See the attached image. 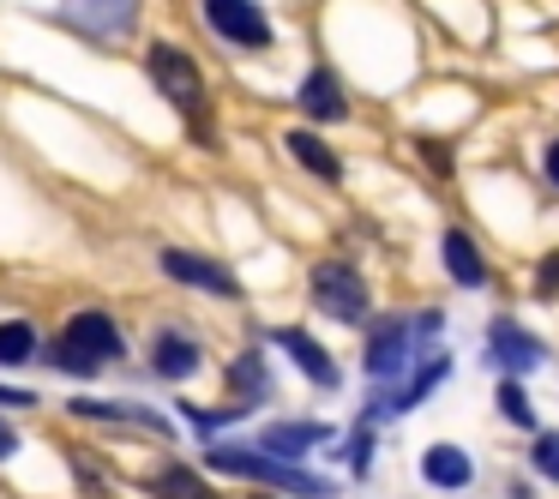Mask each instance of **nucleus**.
<instances>
[{
    "instance_id": "b1692460",
    "label": "nucleus",
    "mask_w": 559,
    "mask_h": 499,
    "mask_svg": "<svg viewBox=\"0 0 559 499\" xmlns=\"http://www.w3.org/2000/svg\"><path fill=\"white\" fill-rule=\"evenodd\" d=\"M535 289H542V295H559V253H547L542 265H535Z\"/></svg>"
},
{
    "instance_id": "4be33fe9",
    "label": "nucleus",
    "mask_w": 559,
    "mask_h": 499,
    "mask_svg": "<svg viewBox=\"0 0 559 499\" xmlns=\"http://www.w3.org/2000/svg\"><path fill=\"white\" fill-rule=\"evenodd\" d=\"M530 470L542 475V482L559 487V433H535V451H530Z\"/></svg>"
},
{
    "instance_id": "ddd939ff",
    "label": "nucleus",
    "mask_w": 559,
    "mask_h": 499,
    "mask_svg": "<svg viewBox=\"0 0 559 499\" xmlns=\"http://www.w3.org/2000/svg\"><path fill=\"white\" fill-rule=\"evenodd\" d=\"M283 151H289V157L301 163L307 175H319V181H343V157H337V151H331L319 133H307V127L283 133Z\"/></svg>"
},
{
    "instance_id": "f03ea898",
    "label": "nucleus",
    "mask_w": 559,
    "mask_h": 499,
    "mask_svg": "<svg viewBox=\"0 0 559 499\" xmlns=\"http://www.w3.org/2000/svg\"><path fill=\"white\" fill-rule=\"evenodd\" d=\"M121 355H127V337H121V325H115L103 307L73 313V319L61 325V337L49 343V361L61 367V373H73V379H91L97 367L121 361Z\"/></svg>"
},
{
    "instance_id": "393cba45",
    "label": "nucleus",
    "mask_w": 559,
    "mask_h": 499,
    "mask_svg": "<svg viewBox=\"0 0 559 499\" xmlns=\"http://www.w3.org/2000/svg\"><path fill=\"white\" fill-rule=\"evenodd\" d=\"M421 157H427V169L451 175V145H439V139H421Z\"/></svg>"
},
{
    "instance_id": "6e6552de",
    "label": "nucleus",
    "mask_w": 559,
    "mask_h": 499,
    "mask_svg": "<svg viewBox=\"0 0 559 499\" xmlns=\"http://www.w3.org/2000/svg\"><path fill=\"white\" fill-rule=\"evenodd\" d=\"M163 271H169L181 289H205V295H217V301H235V295H241V283H235L217 259L187 253V247H163Z\"/></svg>"
},
{
    "instance_id": "a211bd4d",
    "label": "nucleus",
    "mask_w": 559,
    "mask_h": 499,
    "mask_svg": "<svg viewBox=\"0 0 559 499\" xmlns=\"http://www.w3.org/2000/svg\"><path fill=\"white\" fill-rule=\"evenodd\" d=\"M229 391H235V403H241V415L253 409V403H265V391H271L265 361H259V355H235L229 361Z\"/></svg>"
},
{
    "instance_id": "4468645a",
    "label": "nucleus",
    "mask_w": 559,
    "mask_h": 499,
    "mask_svg": "<svg viewBox=\"0 0 559 499\" xmlns=\"http://www.w3.org/2000/svg\"><path fill=\"white\" fill-rule=\"evenodd\" d=\"M439 259H445V271L463 283V289H481V283H487V259H481V247L469 241V229H445Z\"/></svg>"
},
{
    "instance_id": "0eeeda50",
    "label": "nucleus",
    "mask_w": 559,
    "mask_h": 499,
    "mask_svg": "<svg viewBox=\"0 0 559 499\" xmlns=\"http://www.w3.org/2000/svg\"><path fill=\"white\" fill-rule=\"evenodd\" d=\"M487 361H493L506 379H523V373H535V367L547 361V349H542V337H530L523 325L493 319V325H487Z\"/></svg>"
},
{
    "instance_id": "dca6fc26",
    "label": "nucleus",
    "mask_w": 559,
    "mask_h": 499,
    "mask_svg": "<svg viewBox=\"0 0 559 499\" xmlns=\"http://www.w3.org/2000/svg\"><path fill=\"white\" fill-rule=\"evenodd\" d=\"M445 379H451V361H445V355H433V361H421V367H415V379H409V385H403V391H391L385 403H373V409H385V415L415 409V403H421L427 391H439Z\"/></svg>"
},
{
    "instance_id": "2eb2a0df",
    "label": "nucleus",
    "mask_w": 559,
    "mask_h": 499,
    "mask_svg": "<svg viewBox=\"0 0 559 499\" xmlns=\"http://www.w3.org/2000/svg\"><path fill=\"white\" fill-rule=\"evenodd\" d=\"M145 487H151V499H217V487H211L193 463H169V470H157Z\"/></svg>"
},
{
    "instance_id": "20e7f679",
    "label": "nucleus",
    "mask_w": 559,
    "mask_h": 499,
    "mask_svg": "<svg viewBox=\"0 0 559 499\" xmlns=\"http://www.w3.org/2000/svg\"><path fill=\"white\" fill-rule=\"evenodd\" d=\"M313 301L325 307L331 319H343V325H361L367 319V277L355 265H343V259H319L313 265Z\"/></svg>"
},
{
    "instance_id": "aec40b11",
    "label": "nucleus",
    "mask_w": 559,
    "mask_h": 499,
    "mask_svg": "<svg viewBox=\"0 0 559 499\" xmlns=\"http://www.w3.org/2000/svg\"><path fill=\"white\" fill-rule=\"evenodd\" d=\"M31 355H37V325L31 319H7L0 325V367H19Z\"/></svg>"
},
{
    "instance_id": "bb28decb",
    "label": "nucleus",
    "mask_w": 559,
    "mask_h": 499,
    "mask_svg": "<svg viewBox=\"0 0 559 499\" xmlns=\"http://www.w3.org/2000/svg\"><path fill=\"white\" fill-rule=\"evenodd\" d=\"M542 169H547V181H554V187H559V139H554V145H547V151H542Z\"/></svg>"
},
{
    "instance_id": "f257e3e1",
    "label": "nucleus",
    "mask_w": 559,
    "mask_h": 499,
    "mask_svg": "<svg viewBox=\"0 0 559 499\" xmlns=\"http://www.w3.org/2000/svg\"><path fill=\"white\" fill-rule=\"evenodd\" d=\"M145 67H151V79H157V91L181 109V121H187V133L199 139L205 151H217V133H211V97H205V73H199V61L193 55H181L175 43H151L145 49Z\"/></svg>"
},
{
    "instance_id": "9b49d317",
    "label": "nucleus",
    "mask_w": 559,
    "mask_h": 499,
    "mask_svg": "<svg viewBox=\"0 0 559 499\" xmlns=\"http://www.w3.org/2000/svg\"><path fill=\"white\" fill-rule=\"evenodd\" d=\"M421 482L439 487V494H463L475 482V463L463 445H427L421 451Z\"/></svg>"
},
{
    "instance_id": "7ed1b4c3",
    "label": "nucleus",
    "mask_w": 559,
    "mask_h": 499,
    "mask_svg": "<svg viewBox=\"0 0 559 499\" xmlns=\"http://www.w3.org/2000/svg\"><path fill=\"white\" fill-rule=\"evenodd\" d=\"M211 463H217V470H229V475H241V482H265V487H277V494H295V499H331V482L307 475L301 463H277V458H265V451L217 445V451H211Z\"/></svg>"
},
{
    "instance_id": "f3484780",
    "label": "nucleus",
    "mask_w": 559,
    "mask_h": 499,
    "mask_svg": "<svg viewBox=\"0 0 559 499\" xmlns=\"http://www.w3.org/2000/svg\"><path fill=\"white\" fill-rule=\"evenodd\" d=\"M73 415H97V421H127V427H151V433H163V439L175 433V427L163 421L157 409H139V403H91V397H79V403H73Z\"/></svg>"
},
{
    "instance_id": "423d86ee",
    "label": "nucleus",
    "mask_w": 559,
    "mask_h": 499,
    "mask_svg": "<svg viewBox=\"0 0 559 499\" xmlns=\"http://www.w3.org/2000/svg\"><path fill=\"white\" fill-rule=\"evenodd\" d=\"M409 349H415V319H385V325L367 331V373L379 385H397V373L409 367Z\"/></svg>"
},
{
    "instance_id": "6ab92c4d",
    "label": "nucleus",
    "mask_w": 559,
    "mask_h": 499,
    "mask_svg": "<svg viewBox=\"0 0 559 499\" xmlns=\"http://www.w3.org/2000/svg\"><path fill=\"white\" fill-rule=\"evenodd\" d=\"M319 439H331V427H319V421H295V427H271V433H265V458H301V451L307 445H319Z\"/></svg>"
},
{
    "instance_id": "39448f33",
    "label": "nucleus",
    "mask_w": 559,
    "mask_h": 499,
    "mask_svg": "<svg viewBox=\"0 0 559 499\" xmlns=\"http://www.w3.org/2000/svg\"><path fill=\"white\" fill-rule=\"evenodd\" d=\"M205 19H211V31H217L229 49H247V55H265L271 43V19L259 13L253 0H205Z\"/></svg>"
},
{
    "instance_id": "412c9836",
    "label": "nucleus",
    "mask_w": 559,
    "mask_h": 499,
    "mask_svg": "<svg viewBox=\"0 0 559 499\" xmlns=\"http://www.w3.org/2000/svg\"><path fill=\"white\" fill-rule=\"evenodd\" d=\"M493 403H499V415H506L511 427H523V433L535 427V403H530V391H523V379H506Z\"/></svg>"
},
{
    "instance_id": "5701e85b",
    "label": "nucleus",
    "mask_w": 559,
    "mask_h": 499,
    "mask_svg": "<svg viewBox=\"0 0 559 499\" xmlns=\"http://www.w3.org/2000/svg\"><path fill=\"white\" fill-rule=\"evenodd\" d=\"M67 7H73V13H79V7H97V19H91V25H97V37L109 31V13H103V7H115V19H121V25L133 19V0H67Z\"/></svg>"
},
{
    "instance_id": "cd10ccee",
    "label": "nucleus",
    "mask_w": 559,
    "mask_h": 499,
    "mask_svg": "<svg viewBox=\"0 0 559 499\" xmlns=\"http://www.w3.org/2000/svg\"><path fill=\"white\" fill-rule=\"evenodd\" d=\"M13 451H19V433H13L7 421H0V458H13Z\"/></svg>"
},
{
    "instance_id": "a878e982",
    "label": "nucleus",
    "mask_w": 559,
    "mask_h": 499,
    "mask_svg": "<svg viewBox=\"0 0 559 499\" xmlns=\"http://www.w3.org/2000/svg\"><path fill=\"white\" fill-rule=\"evenodd\" d=\"M37 391H19V385H0V409H31Z\"/></svg>"
},
{
    "instance_id": "9d476101",
    "label": "nucleus",
    "mask_w": 559,
    "mask_h": 499,
    "mask_svg": "<svg viewBox=\"0 0 559 499\" xmlns=\"http://www.w3.org/2000/svg\"><path fill=\"white\" fill-rule=\"evenodd\" d=\"M295 103H301L307 121H343V115H349V97H343L331 67H313V73L301 79V91H295Z\"/></svg>"
},
{
    "instance_id": "f8f14e48",
    "label": "nucleus",
    "mask_w": 559,
    "mask_h": 499,
    "mask_svg": "<svg viewBox=\"0 0 559 499\" xmlns=\"http://www.w3.org/2000/svg\"><path fill=\"white\" fill-rule=\"evenodd\" d=\"M199 343L187 337V331H175V325H163L157 337H151V367H157L163 379H193L199 373Z\"/></svg>"
},
{
    "instance_id": "1a4fd4ad",
    "label": "nucleus",
    "mask_w": 559,
    "mask_h": 499,
    "mask_svg": "<svg viewBox=\"0 0 559 499\" xmlns=\"http://www.w3.org/2000/svg\"><path fill=\"white\" fill-rule=\"evenodd\" d=\"M271 337H277V349H289V361L301 367V373L313 379L319 391H337V361H331V355L319 349V337H313V331L283 325V331H271Z\"/></svg>"
}]
</instances>
